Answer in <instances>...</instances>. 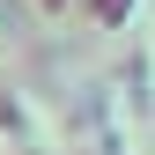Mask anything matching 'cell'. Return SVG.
Returning <instances> with one entry per match:
<instances>
[{
  "label": "cell",
  "instance_id": "6da1fadb",
  "mask_svg": "<svg viewBox=\"0 0 155 155\" xmlns=\"http://www.w3.org/2000/svg\"><path fill=\"white\" fill-rule=\"evenodd\" d=\"M126 8H133V0H89V15H96L104 30H118V22H126Z\"/></svg>",
  "mask_w": 155,
  "mask_h": 155
},
{
  "label": "cell",
  "instance_id": "7a4b0ae2",
  "mask_svg": "<svg viewBox=\"0 0 155 155\" xmlns=\"http://www.w3.org/2000/svg\"><path fill=\"white\" fill-rule=\"evenodd\" d=\"M45 8H52V15H67V8H81V0H45Z\"/></svg>",
  "mask_w": 155,
  "mask_h": 155
}]
</instances>
